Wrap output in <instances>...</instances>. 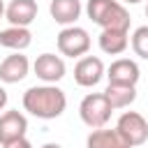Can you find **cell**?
I'll use <instances>...</instances> for the list:
<instances>
[{
    "label": "cell",
    "instance_id": "7a4b0ae2",
    "mask_svg": "<svg viewBox=\"0 0 148 148\" xmlns=\"http://www.w3.org/2000/svg\"><path fill=\"white\" fill-rule=\"evenodd\" d=\"M86 14L102 30H125L130 32V12L120 0H88Z\"/></svg>",
    "mask_w": 148,
    "mask_h": 148
},
{
    "label": "cell",
    "instance_id": "ffe728a7",
    "mask_svg": "<svg viewBox=\"0 0 148 148\" xmlns=\"http://www.w3.org/2000/svg\"><path fill=\"white\" fill-rule=\"evenodd\" d=\"M42 148H62V146H60V143H44Z\"/></svg>",
    "mask_w": 148,
    "mask_h": 148
},
{
    "label": "cell",
    "instance_id": "277c9868",
    "mask_svg": "<svg viewBox=\"0 0 148 148\" xmlns=\"http://www.w3.org/2000/svg\"><path fill=\"white\" fill-rule=\"evenodd\" d=\"M56 44H58V51L67 58H83L90 49V35L86 28L81 25H67L58 32L56 37Z\"/></svg>",
    "mask_w": 148,
    "mask_h": 148
},
{
    "label": "cell",
    "instance_id": "7c38bea8",
    "mask_svg": "<svg viewBox=\"0 0 148 148\" xmlns=\"http://www.w3.org/2000/svg\"><path fill=\"white\" fill-rule=\"evenodd\" d=\"M51 18L60 25H74L76 18L81 16V0H51L49 5Z\"/></svg>",
    "mask_w": 148,
    "mask_h": 148
},
{
    "label": "cell",
    "instance_id": "2e32d148",
    "mask_svg": "<svg viewBox=\"0 0 148 148\" xmlns=\"http://www.w3.org/2000/svg\"><path fill=\"white\" fill-rule=\"evenodd\" d=\"M127 35L130 32H125V30H102L99 32V39H97L99 42V49L104 53H109V56H118L130 44V37Z\"/></svg>",
    "mask_w": 148,
    "mask_h": 148
},
{
    "label": "cell",
    "instance_id": "603a6c76",
    "mask_svg": "<svg viewBox=\"0 0 148 148\" xmlns=\"http://www.w3.org/2000/svg\"><path fill=\"white\" fill-rule=\"evenodd\" d=\"M146 16H148V5H146Z\"/></svg>",
    "mask_w": 148,
    "mask_h": 148
},
{
    "label": "cell",
    "instance_id": "52a82bcc",
    "mask_svg": "<svg viewBox=\"0 0 148 148\" xmlns=\"http://www.w3.org/2000/svg\"><path fill=\"white\" fill-rule=\"evenodd\" d=\"M28 132V118L16 111H5L0 116V146H7L16 139H23Z\"/></svg>",
    "mask_w": 148,
    "mask_h": 148
},
{
    "label": "cell",
    "instance_id": "8992f818",
    "mask_svg": "<svg viewBox=\"0 0 148 148\" xmlns=\"http://www.w3.org/2000/svg\"><path fill=\"white\" fill-rule=\"evenodd\" d=\"M104 62L97 58V56H83L79 58V62L74 65V81L81 86V88H92L102 81L104 76Z\"/></svg>",
    "mask_w": 148,
    "mask_h": 148
},
{
    "label": "cell",
    "instance_id": "3957f363",
    "mask_svg": "<svg viewBox=\"0 0 148 148\" xmlns=\"http://www.w3.org/2000/svg\"><path fill=\"white\" fill-rule=\"evenodd\" d=\"M111 104L104 97V92H88L81 104H79V116L83 120V125H88L90 130H99L109 123L111 118Z\"/></svg>",
    "mask_w": 148,
    "mask_h": 148
},
{
    "label": "cell",
    "instance_id": "30bf717a",
    "mask_svg": "<svg viewBox=\"0 0 148 148\" xmlns=\"http://www.w3.org/2000/svg\"><path fill=\"white\" fill-rule=\"evenodd\" d=\"M106 76H109V83H120V86H136L141 72H139V65L130 58H118L109 65L106 69Z\"/></svg>",
    "mask_w": 148,
    "mask_h": 148
},
{
    "label": "cell",
    "instance_id": "9a60e30c",
    "mask_svg": "<svg viewBox=\"0 0 148 148\" xmlns=\"http://www.w3.org/2000/svg\"><path fill=\"white\" fill-rule=\"evenodd\" d=\"M104 97L109 99L111 109H127L136 99V86H120V83H109L104 90Z\"/></svg>",
    "mask_w": 148,
    "mask_h": 148
},
{
    "label": "cell",
    "instance_id": "7402d4cb",
    "mask_svg": "<svg viewBox=\"0 0 148 148\" xmlns=\"http://www.w3.org/2000/svg\"><path fill=\"white\" fill-rule=\"evenodd\" d=\"M123 2H130V5H136V2H141V0H123Z\"/></svg>",
    "mask_w": 148,
    "mask_h": 148
},
{
    "label": "cell",
    "instance_id": "e0dca14e",
    "mask_svg": "<svg viewBox=\"0 0 148 148\" xmlns=\"http://www.w3.org/2000/svg\"><path fill=\"white\" fill-rule=\"evenodd\" d=\"M130 44H132V51H134L139 58L148 60V25H139V28L132 32Z\"/></svg>",
    "mask_w": 148,
    "mask_h": 148
},
{
    "label": "cell",
    "instance_id": "8fae6325",
    "mask_svg": "<svg viewBox=\"0 0 148 148\" xmlns=\"http://www.w3.org/2000/svg\"><path fill=\"white\" fill-rule=\"evenodd\" d=\"M37 0H12L5 9V16L12 25L18 28H28L35 18H37Z\"/></svg>",
    "mask_w": 148,
    "mask_h": 148
},
{
    "label": "cell",
    "instance_id": "5bb4252c",
    "mask_svg": "<svg viewBox=\"0 0 148 148\" xmlns=\"http://www.w3.org/2000/svg\"><path fill=\"white\" fill-rule=\"evenodd\" d=\"M32 44V32L28 28H18V25H9L5 30H0V46L12 49V51H23Z\"/></svg>",
    "mask_w": 148,
    "mask_h": 148
},
{
    "label": "cell",
    "instance_id": "4fadbf2b",
    "mask_svg": "<svg viewBox=\"0 0 148 148\" xmlns=\"http://www.w3.org/2000/svg\"><path fill=\"white\" fill-rule=\"evenodd\" d=\"M86 148H132L120 132L113 127V130H106V127H99V130H92L86 139Z\"/></svg>",
    "mask_w": 148,
    "mask_h": 148
},
{
    "label": "cell",
    "instance_id": "d6986e66",
    "mask_svg": "<svg viewBox=\"0 0 148 148\" xmlns=\"http://www.w3.org/2000/svg\"><path fill=\"white\" fill-rule=\"evenodd\" d=\"M7 99H9V95H7V90H5L2 86H0V111H2L5 106H7Z\"/></svg>",
    "mask_w": 148,
    "mask_h": 148
},
{
    "label": "cell",
    "instance_id": "44dd1931",
    "mask_svg": "<svg viewBox=\"0 0 148 148\" xmlns=\"http://www.w3.org/2000/svg\"><path fill=\"white\" fill-rule=\"evenodd\" d=\"M5 9H7V7H5V5H2V0H0V18L5 16Z\"/></svg>",
    "mask_w": 148,
    "mask_h": 148
},
{
    "label": "cell",
    "instance_id": "9c48e42d",
    "mask_svg": "<svg viewBox=\"0 0 148 148\" xmlns=\"http://www.w3.org/2000/svg\"><path fill=\"white\" fill-rule=\"evenodd\" d=\"M30 72V60L21 51H14L0 62V81L2 83H18L28 76Z\"/></svg>",
    "mask_w": 148,
    "mask_h": 148
},
{
    "label": "cell",
    "instance_id": "6da1fadb",
    "mask_svg": "<svg viewBox=\"0 0 148 148\" xmlns=\"http://www.w3.org/2000/svg\"><path fill=\"white\" fill-rule=\"evenodd\" d=\"M67 106L65 92L56 83H44V86H32L23 92V109L42 120H53L62 116Z\"/></svg>",
    "mask_w": 148,
    "mask_h": 148
},
{
    "label": "cell",
    "instance_id": "ba28073f",
    "mask_svg": "<svg viewBox=\"0 0 148 148\" xmlns=\"http://www.w3.org/2000/svg\"><path fill=\"white\" fill-rule=\"evenodd\" d=\"M32 69H35L37 79H42L44 83H58L65 76V60L56 53H42V56H37Z\"/></svg>",
    "mask_w": 148,
    "mask_h": 148
},
{
    "label": "cell",
    "instance_id": "ac0fdd59",
    "mask_svg": "<svg viewBox=\"0 0 148 148\" xmlns=\"http://www.w3.org/2000/svg\"><path fill=\"white\" fill-rule=\"evenodd\" d=\"M2 148H32V143L23 136V139H16V141H12V143H7V146H2Z\"/></svg>",
    "mask_w": 148,
    "mask_h": 148
},
{
    "label": "cell",
    "instance_id": "5b68a950",
    "mask_svg": "<svg viewBox=\"0 0 148 148\" xmlns=\"http://www.w3.org/2000/svg\"><path fill=\"white\" fill-rule=\"evenodd\" d=\"M116 130L120 132V136H123L132 148L146 143V139H148V123H146V118H143L139 111H125V113L118 118Z\"/></svg>",
    "mask_w": 148,
    "mask_h": 148
}]
</instances>
